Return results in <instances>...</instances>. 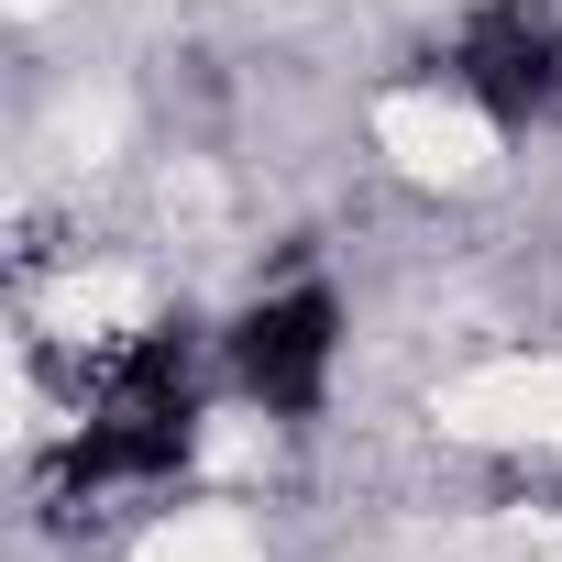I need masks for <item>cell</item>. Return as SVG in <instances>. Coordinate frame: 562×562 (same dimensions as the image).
I'll return each instance as SVG.
<instances>
[{
	"mask_svg": "<svg viewBox=\"0 0 562 562\" xmlns=\"http://www.w3.org/2000/svg\"><path fill=\"white\" fill-rule=\"evenodd\" d=\"M452 89L496 122V133H529L562 111V23L540 12V0H485V12H463L452 34Z\"/></svg>",
	"mask_w": 562,
	"mask_h": 562,
	"instance_id": "7a4b0ae2",
	"label": "cell"
},
{
	"mask_svg": "<svg viewBox=\"0 0 562 562\" xmlns=\"http://www.w3.org/2000/svg\"><path fill=\"white\" fill-rule=\"evenodd\" d=\"M331 353H342V299L331 288H276L232 321V386L265 419H310L331 397Z\"/></svg>",
	"mask_w": 562,
	"mask_h": 562,
	"instance_id": "3957f363",
	"label": "cell"
},
{
	"mask_svg": "<svg viewBox=\"0 0 562 562\" xmlns=\"http://www.w3.org/2000/svg\"><path fill=\"white\" fill-rule=\"evenodd\" d=\"M188 452H199V364H188L177 331H155V342H133V353L100 375V408H89V430L56 452V474H67V485H155V474H177Z\"/></svg>",
	"mask_w": 562,
	"mask_h": 562,
	"instance_id": "6da1fadb",
	"label": "cell"
}]
</instances>
